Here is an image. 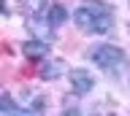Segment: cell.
<instances>
[{"label": "cell", "instance_id": "6da1fadb", "mask_svg": "<svg viewBox=\"0 0 130 116\" xmlns=\"http://www.w3.org/2000/svg\"><path fill=\"white\" fill-rule=\"evenodd\" d=\"M73 22L79 25V30L89 35H103L114 27V14L111 8L100 3V0H89V3H81L76 14H73Z\"/></svg>", "mask_w": 130, "mask_h": 116}, {"label": "cell", "instance_id": "7a4b0ae2", "mask_svg": "<svg viewBox=\"0 0 130 116\" xmlns=\"http://www.w3.org/2000/svg\"><path fill=\"white\" fill-rule=\"evenodd\" d=\"M92 62H95L98 67H103V70H119L122 62H125V51L119 49V46H111V43H100V46H95L92 49Z\"/></svg>", "mask_w": 130, "mask_h": 116}, {"label": "cell", "instance_id": "3957f363", "mask_svg": "<svg viewBox=\"0 0 130 116\" xmlns=\"http://www.w3.org/2000/svg\"><path fill=\"white\" fill-rule=\"evenodd\" d=\"M68 81H71L73 95H87V92H92V86H95V78H92L89 70H84V67H73L71 73H68Z\"/></svg>", "mask_w": 130, "mask_h": 116}, {"label": "cell", "instance_id": "277c9868", "mask_svg": "<svg viewBox=\"0 0 130 116\" xmlns=\"http://www.w3.org/2000/svg\"><path fill=\"white\" fill-rule=\"evenodd\" d=\"M22 51L30 59H43V57H49V43L46 41H27L22 46Z\"/></svg>", "mask_w": 130, "mask_h": 116}, {"label": "cell", "instance_id": "5b68a950", "mask_svg": "<svg viewBox=\"0 0 130 116\" xmlns=\"http://www.w3.org/2000/svg\"><path fill=\"white\" fill-rule=\"evenodd\" d=\"M0 113L3 116H38L35 111H24V108H19V105H14V100L8 97H3V103H0Z\"/></svg>", "mask_w": 130, "mask_h": 116}, {"label": "cell", "instance_id": "8992f818", "mask_svg": "<svg viewBox=\"0 0 130 116\" xmlns=\"http://www.w3.org/2000/svg\"><path fill=\"white\" fill-rule=\"evenodd\" d=\"M19 6H22V11L30 14V19H38L46 11V0H19Z\"/></svg>", "mask_w": 130, "mask_h": 116}, {"label": "cell", "instance_id": "52a82bcc", "mask_svg": "<svg viewBox=\"0 0 130 116\" xmlns=\"http://www.w3.org/2000/svg\"><path fill=\"white\" fill-rule=\"evenodd\" d=\"M49 25L52 27H57V25H62L65 19H68V14H65V8L62 6H60V3H54V6H52V8H49Z\"/></svg>", "mask_w": 130, "mask_h": 116}, {"label": "cell", "instance_id": "ba28073f", "mask_svg": "<svg viewBox=\"0 0 130 116\" xmlns=\"http://www.w3.org/2000/svg\"><path fill=\"white\" fill-rule=\"evenodd\" d=\"M62 70H65L62 62H57V59H46V65H43V78H57Z\"/></svg>", "mask_w": 130, "mask_h": 116}, {"label": "cell", "instance_id": "9c48e42d", "mask_svg": "<svg viewBox=\"0 0 130 116\" xmlns=\"http://www.w3.org/2000/svg\"><path fill=\"white\" fill-rule=\"evenodd\" d=\"M62 116H81V113L76 111V108H65V113H62Z\"/></svg>", "mask_w": 130, "mask_h": 116}]
</instances>
